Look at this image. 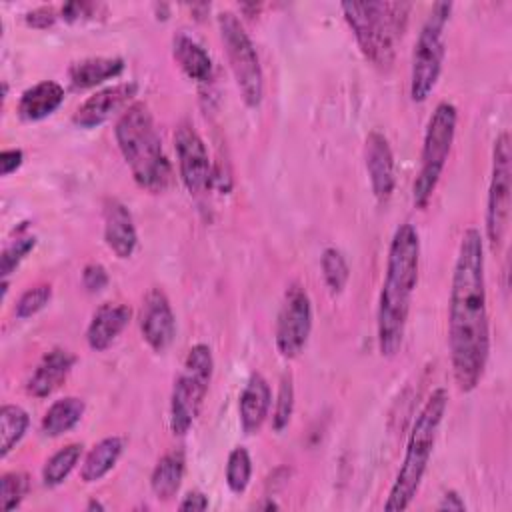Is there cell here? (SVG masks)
<instances>
[{"instance_id":"cell-1","label":"cell","mask_w":512,"mask_h":512,"mask_svg":"<svg viewBox=\"0 0 512 512\" xmlns=\"http://www.w3.org/2000/svg\"><path fill=\"white\" fill-rule=\"evenodd\" d=\"M448 348L458 390L472 392L490 354L484 240L478 228H468L460 238L448 302Z\"/></svg>"},{"instance_id":"cell-2","label":"cell","mask_w":512,"mask_h":512,"mask_svg":"<svg viewBox=\"0 0 512 512\" xmlns=\"http://www.w3.org/2000/svg\"><path fill=\"white\" fill-rule=\"evenodd\" d=\"M420 238L412 224H400L390 240L386 274L378 296L376 334L382 356H396L404 342L410 300L418 284Z\"/></svg>"},{"instance_id":"cell-3","label":"cell","mask_w":512,"mask_h":512,"mask_svg":"<svg viewBox=\"0 0 512 512\" xmlns=\"http://www.w3.org/2000/svg\"><path fill=\"white\" fill-rule=\"evenodd\" d=\"M118 148L142 190L164 192L172 182V166L162 150L154 118L144 102H132L114 126Z\"/></svg>"},{"instance_id":"cell-4","label":"cell","mask_w":512,"mask_h":512,"mask_svg":"<svg viewBox=\"0 0 512 512\" xmlns=\"http://www.w3.org/2000/svg\"><path fill=\"white\" fill-rule=\"evenodd\" d=\"M446 406H448V392L444 388H436L424 402L422 410L418 412L406 442L404 460L398 468L390 494L384 502L386 512L406 510L414 500L422 484V478L426 474Z\"/></svg>"},{"instance_id":"cell-5","label":"cell","mask_w":512,"mask_h":512,"mask_svg":"<svg viewBox=\"0 0 512 512\" xmlns=\"http://www.w3.org/2000/svg\"><path fill=\"white\" fill-rule=\"evenodd\" d=\"M340 8L366 60L378 70H388L412 6L406 2H344Z\"/></svg>"},{"instance_id":"cell-6","label":"cell","mask_w":512,"mask_h":512,"mask_svg":"<svg viewBox=\"0 0 512 512\" xmlns=\"http://www.w3.org/2000/svg\"><path fill=\"white\" fill-rule=\"evenodd\" d=\"M456 120L458 112L456 106L450 102H440L426 126L422 154H420V170L416 174V180L412 184V200L418 208H426L438 180L442 176V170L446 166V160L452 150L454 134H456Z\"/></svg>"},{"instance_id":"cell-7","label":"cell","mask_w":512,"mask_h":512,"mask_svg":"<svg viewBox=\"0 0 512 512\" xmlns=\"http://www.w3.org/2000/svg\"><path fill=\"white\" fill-rule=\"evenodd\" d=\"M214 372L212 350L206 344H194L184 360L180 376L174 380L170 396V430L186 434L194 424Z\"/></svg>"},{"instance_id":"cell-8","label":"cell","mask_w":512,"mask_h":512,"mask_svg":"<svg viewBox=\"0 0 512 512\" xmlns=\"http://www.w3.org/2000/svg\"><path fill=\"white\" fill-rule=\"evenodd\" d=\"M452 4L438 2L432 6L424 26L414 44L412 68H410V98L414 102H424L436 88L444 62V28L450 20Z\"/></svg>"},{"instance_id":"cell-9","label":"cell","mask_w":512,"mask_h":512,"mask_svg":"<svg viewBox=\"0 0 512 512\" xmlns=\"http://www.w3.org/2000/svg\"><path fill=\"white\" fill-rule=\"evenodd\" d=\"M218 28L240 96L248 108H258L264 96V74L256 48L234 12H220Z\"/></svg>"},{"instance_id":"cell-10","label":"cell","mask_w":512,"mask_h":512,"mask_svg":"<svg viewBox=\"0 0 512 512\" xmlns=\"http://www.w3.org/2000/svg\"><path fill=\"white\" fill-rule=\"evenodd\" d=\"M510 134L502 132L494 140L492 148V174L488 184V198H486V240L492 250H496L508 230L510 222Z\"/></svg>"},{"instance_id":"cell-11","label":"cell","mask_w":512,"mask_h":512,"mask_svg":"<svg viewBox=\"0 0 512 512\" xmlns=\"http://www.w3.org/2000/svg\"><path fill=\"white\" fill-rule=\"evenodd\" d=\"M312 330V304L302 284L292 282L282 298L276 318V348L284 358H296Z\"/></svg>"},{"instance_id":"cell-12","label":"cell","mask_w":512,"mask_h":512,"mask_svg":"<svg viewBox=\"0 0 512 512\" xmlns=\"http://www.w3.org/2000/svg\"><path fill=\"white\" fill-rule=\"evenodd\" d=\"M174 150L178 156V170L186 190L200 196L214 184V170L208 158L202 136L190 122H180L174 132Z\"/></svg>"},{"instance_id":"cell-13","label":"cell","mask_w":512,"mask_h":512,"mask_svg":"<svg viewBox=\"0 0 512 512\" xmlns=\"http://www.w3.org/2000/svg\"><path fill=\"white\" fill-rule=\"evenodd\" d=\"M140 332L154 352H164L176 336V320L168 296L160 288L148 290L140 310Z\"/></svg>"},{"instance_id":"cell-14","label":"cell","mask_w":512,"mask_h":512,"mask_svg":"<svg viewBox=\"0 0 512 512\" xmlns=\"http://www.w3.org/2000/svg\"><path fill=\"white\" fill-rule=\"evenodd\" d=\"M138 92L136 82H120L106 86L92 96H88L74 112L72 122L78 128H94L104 124L108 118H112L116 112H120L124 106H130L132 98Z\"/></svg>"},{"instance_id":"cell-15","label":"cell","mask_w":512,"mask_h":512,"mask_svg":"<svg viewBox=\"0 0 512 512\" xmlns=\"http://www.w3.org/2000/svg\"><path fill=\"white\" fill-rule=\"evenodd\" d=\"M364 164H366V172H368L370 186H372L376 200L386 202L392 196L394 184H396L394 154H392L388 138L378 130H372L366 136Z\"/></svg>"},{"instance_id":"cell-16","label":"cell","mask_w":512,"mask_h":512,"mask_svg":"<svg viewBox=\"0 0 512 512\" xmlns=\"http://www.w3.org/2000/svg\"><path fill=\"white\" fill-rule=\"evenodd\" d=\"M104 240L118 258H130L138 244L132 214L116 198H110L104 204Z\"/></svg>"},{"instance_id":"cell-17","label":"cell","mask_w":512,"mask_h":512,"mask_svg":"<svg viewBox=\"0 0 512 512\" xmlns=\"http://www.w3.org/2000/svg\"><path fill=\"white\" fill-rule=\"evenodd\" d=\"M270 404H272L270 384L258 372L250 374V378L244 384L240 398H238L240 426L246 434H256L262 428V424L270 412Z\"/></svg>"},{"instance_id":"cell-18","label":"cell","mask_w":512,"mask_h":512,"mask_svg":"<svg viewBox=\"0 0 512 512\" xmlns=\"http://www.w3.org/2000/svg\"><path fill=\"white\" fill-rule=\"evenodd\" d=\"M74 362H76V356L72 352H68L66 348H52L50 352H46L42 356L40 364L32 372L28 386H26L28 392L36 398L50 396L66 380Z\"/></svg>"},{"instance_id":"cell-19","label":"cell","mask_w":512,"mask_h":512,"mask_svg":"<svg viewBox=\"0 0 512 512\" xmlns=\"http://www.w3.org/2000/svg\"><path fill=\"white\" fill-rule=\"evenodd\" d=\"M130 318H132V310L126 304L106 302L98 306L86 330L88 346L96 352L106 350L118 338V334L128 326Z\"/></svg>"},{"instance_id":"cell-20","label":"cell","mask_w":512,"mask_h":512,"mask_svg":"<svg viewBox=\"0 0 512 512\" xmlns=\"http://www.w3.org/2000/svg\"><path fill=\"white\" fill-rule=\"evenodd\" d=\"M64 100V88L54 80H42L26 88L18 100V116L36 122L50 116Z\"/></svg>"},{"instance_id":"cell-21","label":"cell","mask_w":512,"mask_h":512,"mask_svg":"<svg viewBox=\"0 0 512 512\" xmlns=\"http://www.w3.org/2000/svg\"><path fill=\"white\" fill-rule=\"evenodd\" d=\"M122 70H124L122 58H106V56L84 58L70 66L68 78H70L72 90H88L110 78L120 76Z\"/></svg>"},{"instance_id":"cell-22","label":"cell","mask_w":512,"mask_h":512,"mask_svg":"<svg viewBox=\"0 0 512 512\" xmlns=\"http://www.w3.org/2000/svg\"><path fill=\"white\" fill-rule=\"evenodd\" d=\"M172 54L182 72L196 82H208L212 76L210 54L188 34H176L172 42Z\"/></svg>"},{"instance_id":"cell-23","label":"cell","mask_w":512,"mask_h":512,"mask_svg":"<svg viewBox=\"0 0 512 512\" xmlns=\"http://www.w3.org/2000/svg\"><path fill=\"white\" fill-rule=\"evenodd\" d=\"M126 446V440L122 436H106L94 448L86 454L80 470V478L84 482H96L104 478L118 462Z\"/></svg>"},{"instance_id":"cell-24","label":"cell","mask_w":512,"mask_h":512,"mask_svg":"<svg viewBox=\"0 0 512 512\" xmlns=\"http://www.w3.org/2000/svg\"><path fill=\"white\" fill-rule=\"evenodd\" d=\"M184 468H186V460L182 450H172L158 460L150 476V488L156 494V498L170 500L172 496H176L182 484Z\"/></svg>"},{"instance_id":"cell-25","label":"cell","mask_w":512,"mask_h":512,"mask_svg":"<svg viewBox=\"0 0 512 512\" xmlns=\"http://www.w3.org/2000/svg\"><path fill=\"white\" fill-rule=\"evenodd\" d=\"M84 410H86L84 400L76 396H64L52 402L42 418V432L50 438L62 436L82 420Z\"/></svg>"},{"instance_id":"cell-26","label":"cell","mask_w":512,"mask_h":512,"mask_svg":"<svg viewBox=\"0 0 512 512\" xmlns=\"http://www.w3.org/2000/svg\"><path fill=\"white\" fill-rule=\"evenodd\" d=\"M30 418L24 408L16 404H4L0 408V456L6 458L12 448L24 438Z\"/></svg>"},{"instance_id":"cell-27","label":"cell","mask_w":512,"mask_h":512,"mask_svg":"<svg viewBox=\"0 0 512 512\" xmlns=\"http://www.w3.org/2000/svg\"><path fill=\"white\" fill-rule=\"evenodd\" d=\"M80 456H82V444H76V442L66 444L64 448L54 452L42 468L44 486H48V488L60 486L68 478V474L74 470Z\"/></svg>"},{"instance_id":"cell-28","label":"cell","mask_w":512,"mask_h":512,"mask_svg":"<svg viewBox=\"0 0 512 512\" xmlns=\"http://www.w3.org/2000/svg\"><path fill=\"white\" fill-rule=\"evenodd\" d=\"M322 276L332 294H340L348 282L350 268L344 254L338 248H326L320 256Z\"/></svg>"},{"instance_id":"cell-29","label":"cell","mask_w":512,"mask_h":512,"mask_svg":"<svg viewBox=\"0 0 512 512\" xmlns=\"http://www.w3.org/2000/svg\"><path fill=\"white\" fill-rule=\"evenodd\" d=\"M250 476H252V460L246 448L236 446L232 448V452L228 454V462H226V484L234 494H242L248 484H250Z\"/></svg>"},{"instance_id":"cell-30","label":"cell","mask_w":512,"mask_h":512,"mask_svg":"<svg viewBox=\"0 0 512 512\" xmlns=\"http://www.w3.org/2000/svg\"><path fill=\"white\" fill-rule=\"evenodd\" d=\"M294 412V384L290 372H284L278 384V394H276V406L272 414V428L276 432H282L292 418Z\"/></svg>"},{"instance_id":"cell-31","label":"cell","mask_w":512,"mask_h":512,"mask_svg":"<svg viewBox=\"0 0 512 512\" xmlns=\"http://www.w3.org/2000/svg\"><path fill=\"white\" fill-rule=\"evenodd\" d=\"M30 490V480L24 472H6L0 478V496H2V510L10 512L18 508L24 496Z\"/></svg>"},{"instance_id":"cell-32","label":"cell","mask_w":512,"mask_h":512,"mask_svg":"<svg viewBox=\"0 0 512 512\" xmlns=\"http://www.w3.org/2000/svg\"><path fill=\"white\" fill-rule=\"evenodd\" d=\"M52 298V286L50 284H36L22 292V296L16 300L14 314L20 320H26L34 314H38Z\"/></svg>"},{"instance_id":"cell-33","label":"cell","mask_w":512,"mask_h":512,"mask_svg":"<svg viewBox=\"0 0 512 512\" xmlns=\"http://www.w3.org/2000/svg\"><path fill=\"white\" fill-rule=\"evenodd\" d=\"M34 246H36L34 236H30V234L16 236V240H12L2 250V256H0V274H2V278H8L18 268V264L34 250Z\"/></svg>"},{"instance_id":"cell-34","label":"cell","mask_w":512,"mask_h":512,"mask_svg":"<svg viewBox=\"0 0 512 512\" xmlns=\"http://www.w3.org/2000/svg\"><path fill=\"white\" fill-rule=\"evenodd\" d=\"M82 284L88 292L96 294L108 286V272L102 264H88L82 272Z\"/></svg>"},{"instance_id":"cell-35","label":"cell","mask_w":512,"mask_h":512,"mask_svg":"<svg viewBox=\"0 0 512 512\" xmlns=\"http://www.w3.org/2000/svg\"><path fill=\"white\" fill-rule=\"evenodd\" d=\"M94 4L88 2H68L62 6V18L66 22H78L84 18H90L94 14Z\"/></svg>"},{"instance_id":"cell-36","label":"cell","mask_w":512,"mask_h":512,"mask_svg":"<svg viewBox=\"0 0 512 512\" xmlns=\"http://www.w3.org/2000/svg\"><path fill=\"white\" fill-rule=\"evenodd\" d=\"M56 12L52 6H40L26 14V24L32 28H48L56 22Z\"/></svg>"},{"instance_id":"cell-37","label":"cell","mask_w":512,"mask_h":512,"mask_svg":"<svg viewBox=\"0 0 512 512\" xmlns=\"http://www.w3.org/2000/svg\"><path fill=\"white\" fill-rule=\"evenodd\" d=\"M22 158H24V154H22V150H18V148L2 150V154H0V170H2V176H8V174L16 172V170L20 168V164H22Z\"/></svg>"},{"instance_id":"cell-38","label":"cell","mask_w":512,"mask_h":512,"mask_svg":"<svg viewBox=\"0 0 512 512\" xmlns=\"http://www.w3.org/2000/svg\"><path fill=\"white\" fill-rule=\"evenodd\" d=\"M208 496L206 494H202V492H198V490H194V492H188L184 498H182V502L178 504V508L180 510H192V512H202V510H206L208 508Z\"/></svg>"},{"instance_id":"cell-39","label":"cell","mask_w":512,"mask_h":512,"mask_svg":"<svg viewBox=\"0 0 512 512\" xmlns=\"http://www.w3.org/2000/svg\"><path fill=\"white\" fill-rule=\"evenodd\" d=\"M438 510H454V512H462V510H466V504H464V500H462V496H458V492H454V490H450V492H446L444 496H442V500H440V504L436 506Z\"/></svg>"},{"instance_id":"cell-40","label":"cell","mask_w":512,"mask_h":512,"mask_svg":"<svg viewBox=\"0 0 512 512\" xmlns=\"http://www.w3.org/2000/svg\"><path fill=\"white\" fill-rule=\"evenodd\" d=\"M86 508H88V510H104V506H102L98 500H90Z\"/></svg>"}]
</instances>
